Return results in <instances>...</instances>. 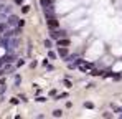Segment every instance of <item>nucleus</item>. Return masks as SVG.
<instances>
[{"label":"nucleus","instance_id":"20e7f679","mask_svg":"<svg viewBox=\"0 0 122 119\" xmlns=\"http://www.w3.org/2000/svg\"><path fill=\"white\" fill-rule=\"evenodd\" d=\"M46 23H48L50 28H56V27H60V22L55 18V17H53V18H46Z\"/></svg>","mask_w":122,"mask_h":119},{"label":"nucleus","instance_id":"412c9836","mask_svg":"<svg viewBox=\"0 0 122 119\" xmlns=\"http://www.w3.org/2000/svg\"><path fill=\"white\" fill-rule=\"evenodd\" d=\"M15 3H17V5H21V3H23V0H15Z\"/></svg>","mask_w":122,"mask_h":119},{"label":"nucleus","instance_id":"9b49d317","mask_svg":"<svg viewBox=\"0 0 122 119\" xmlns=\"http://www.w3.org/2000/svg\"><path fill=\"white\" fill-rule=\"evenodd\" d=\"M61 114H63V113H61L60 109H55V111H53V116H55V118H61Z\"/></svg>","mask_w":122,"mask_h":119},{"label":"nucleus","instance_id":"f03ea898","mask_svg":"<svg viewBox=\"0 0 122 119\" xmlns=\"http://www.w3.org/2000/svg\"><path fill=\"white\" fill-rule=\"evenodd\" d=\"M15 61V55L13 53H7V55H3L2 58H0V68L3 66V65H7V63H13Z\"/></svg>","mask_w":122,"mask_h":119},{"label":"nucleus","instance_id":"9d476101","mask_svg":"<svg viewBox=\"0 0 122 119\" xmlns=\"http://www.w3.org/2000/svg\"><path fill=\"white\" fill-rule=\"evenodd\" d=\"M7 28H8V25H7V22H5V23H3V22H0V32H5Z\"/></svg>","mask_w":122,"mask_h":119},{"label":"nucleus","instance_id":"a211bd4d","mask_svg":"<svg viewBox=\"0 0 122 119\" xmlns=\"http://www.w3.org/2000/svg\"><path fill=\"white\" fill-rule=\"evenodd\" d=\"M102 116H104V118H112V114H111V113H104Z\"/></svg>","mask_w":122,"mask_h":119},{"label":"nucleus","instance_id":"f3484780","mask_svg":"<svg viewBox=\"0 0 122 119\" xmlns=\"http://www.w3.org/2000/svg\"><path fill=\"white\" fill-rule=\"evenodd\" d=\"M23 65H25V61H23V60H18V61H17V66H23Z\"/></svg>","mask_w":122,"mask_h":119},{"label":"nucleus","instance_id":"7ed1b4c3","mask_svg":"<svg viewBox=\"0 0 122 119\" xmlns=\"http://www.w3.org/2000/svg\"><path fill=\"white\" fill-rule=\"evenodd\" d=\"M50 37H51L53 40L64 38V37H66V32H64V30H53V28H51V33H50Z\"/></svg>","mask_w":122,"mask_h":119},{"label":"nucleus","instance_id":"dca6fc26","mask_svg":"<svg viewBox=\"0 0 122 119\" xmlns=\"http://www.w3.org/2000/svg\"><path fill=\"white\" fill-rule=\"evenodd\" d=\"M64 86H66V88H71V81H69V79H64Z\"/></svg>","mask_w":122,"mask_h":119},{"label":"nucleus","instance_id":"39448f33","mask_svg":"<svg viewBox=\"0 0 122 119\" xmlns=\"http://www.w3.org/2000/svg\"><path fill=\"white\" fill-rule=\"evenodd\" d=\"M0 13H5V15H12V7L0 3Z\"/></svg>","mask_w":122,"mask_h":119},{"label":"nucleus","instance_id":"423d86ee","mask_svg":"<svg viewBox=\"0 0 122 119\" xmlns=\"http://www.w3.org/2000/svg\"><path fill=\"white\" fill-rule=\"evenodd\" d=\"M58 55H60V56H63V58H66V56H68V48H64V46L58 48Z\"/></svg>","mask_w":122,"mask_h":119},{"label":"nucleus","instance_id":"6ab92c4d","mask_svg":"<svg viewBox=\"0 0 122 119\" xmlns=\"http://www.w3.org/2000/svg\"><path fill=\"white\" fill-rule=\"evenodd\" d=\"M12 104H18V99H17V98H12Z\"/></svg>","mask_w":122,"mask_h":119},{"label":"nucleus","instance_id":"ddd939ff","mask_svg":"<svg viewBox=\"0 0 122 119\" xmlns=\"http://www.w3.org/2000/svg\"><path fill=\"white\" fill-rule=\"evenodd\" d=\"M45 46L50 50V48H51V40H45Z\"/></svg>","mask_w":122,"mask_h":119},{"label":"nucleus","instance_id":"aec40b11","mask_svg":"<svg viewBox=\"0 0 122 119\" xmlns=\"http://www.w3.org/2000/svg\"><path fill=\"white\" fill-rule=\"evenodd\" d=\"M36 101H38V103H43V101H46V99H45V98H41V96H40V98H36Z\"/></svg>","mask_w":122,"mask_h":119},{"label":"nucleus","instance_id":"f257e3e1","mask_svg":"<svg viewBox=\"0 0 122 119\" xmlns=\"http://www.w3.org/2000/svg\"><path fill=\"white\" fill-rule=\"evenodd\" d=\"M18 22H20V18L17 17V15H8L7 17V25H8V28H15V27H18Z\"/></svg>","mask_w":122,"mask_h":119},{"label":"nucleus","instance_id":"0eeeda50","mask_svg":"<svg viewBox=\"0 0 122 119\" xmlns=\"http://www.w3.org/2000/svg\"><path fill=\"white\" fill-rule=\"evenodd\" d=\"M40 3H41V7H43V8L53 7V2H51V0H40Z\"/></svg>","mask_w":122,"mask_h":119},{"label":"nucleus","instance_id":"4468645a","mask_svg":"<svg viewBox=\"0 0 122 119\" xmlns=\"http://www.w3.org/2000/svg\"><path fill=\"white\" fill-rule=\"evenodd\" d=\"M20 84H21V78L17 76V78H15V86H20Z\"/></svg>","mask_w":122,"mask_h":119},{"label":"nucleus","instance_id":"f8f14e48","mask_svg":"<svg viewBox=\"0 0 122 119\" xmlns=\"http://www.w3.org/2000/svg\"><path fill=\"white\" fill-rule=\"evenodd\" d=\"M48 58L55 60V58H56V53H55V51H48Z\"/></svg>","mask_w":122,"mask_h":119},{"label":"nucleus","instance_id":"6e6552de","mask_svg":"<svg viewBox=\"0 0 122 119\" xmlns=\"http://www.w3.org/2000/svg\"><path fill=\"white\" fill-rule=\"evenodd\" d=\"M68 45H69V40L66 38V37L58 40V46H68Z\"/></svg>","mask_w":122,"mask_h":119},{"label":"nucleus","instance_id":"2eb2a0df","mask_svg":"<svg viewBox=\"0 0 122 119\" xmlns=\"http://www.w3.org/2000/svg\"><path fill=\"white\" fill-rule=\"evenodd\" d=\"M21 10H23V13H28V12H30V7H28V5H25Z\"/></svg>","mask_w":122,"mask_h":119},{"label":"nucleus","instance_id":"1a4fd4ad","mask_svg":"<svg viewBox=\"0 0 122 119\" xmlns=\"http://www.w3.org/2000/svg\"><path fill=\"white\" fill-rule=\"evenodd\" d=\"M79 68H81L82 71H86V70H91V68H92V65H91V63H79Z\"/></svg>","mask_w":122,"mask_h":119}]
</instances>
